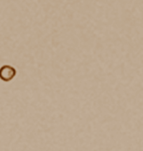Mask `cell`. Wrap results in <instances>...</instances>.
<instances>
[{"mask_svg":"<svg viewBox=\"0 0 143 151\" xmlns=\"http://www.w3.org/2000/svg\"><path fill=\"white\" fill-rule=\"evenodd\" d=\"M16 75V70L11 66L5 65L0 68V78L2 80L8 82L12 80Z\"/></svg>","mask_w":143,"mask_h":151,"instance_id":"1","label":"cell"}]
</instances>
